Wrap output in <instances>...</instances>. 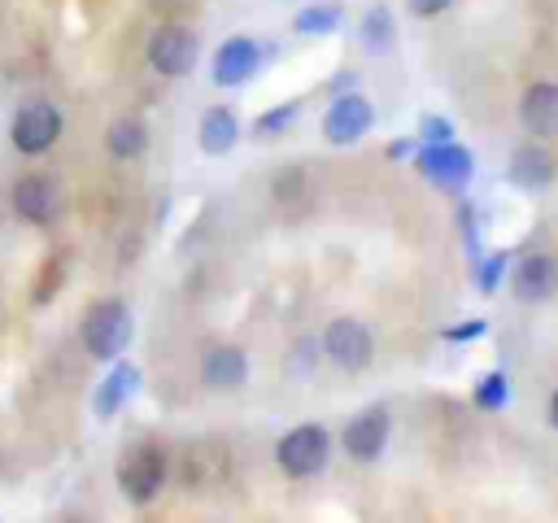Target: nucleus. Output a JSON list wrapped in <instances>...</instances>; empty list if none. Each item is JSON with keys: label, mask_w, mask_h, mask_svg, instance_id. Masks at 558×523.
Here are the masks:
<instances>
[{"label": "nucleus", "mask_w": 558, "mask_h": 523, "mask_svg": "<svg viewBox=\"0 0 558 523\" xmlns=\"http://www.w3.org/2000/svg\"><path fill=\"white\" fill-rule=\"evenodd\" d=\"M131 336H135V314L122 296H105L96 301L83 323H78V344L87 349V357L96 362H113L131 349Z\"/></svg>", "instance_id": "f257e3e1"}, {"label": "nucleus", "mask_w": 558, "mask_h": 523, "mask_svg": "<svg viewBox=\"0 0 558 523\" xmlns=\"http://www.w3.org/2000/svg\"><path fill=\"white\" fill-rule=\"evenodd\" d=\"M331 462V431L323 423H296L275 440V466L288 479H314Z\"/></svg>", "instance_id": "f03ea898"}, {"label": "nucleus", "mask_w": 558, "mask_h": 523, "mask_svg": "<svg viewBox=\"0 0 558 523\" xmlns=\"http://www.w3.org/2000/svg\"><path fill=\"white\" fill-rule=\"evenodd\" d=\"M410 157H414V170H418L432 187H440V192H449V196L466 192V183H471V174H475L471 148L458 144V139H445V144H414Z\"/></svg>", "instance_id": "7ed1b4c3"}, {"label": "nucleus", "mask_w": 558, "mask_h": 523, "mask_svg": "<svg viewBox=\"0 0 558 523\" xmlns=\"http://www.w3.org/2000/svg\"><path fill=\"white\" fill-rule=\"evenodd\" d=\"M318 349H323V357H331L344 375H357V370H366V366L375 362V331H371L362 318L340 314V318H331V323L323 327Z\"/></svg>", "instance_id": "20e7f679"}, {"label": "nucleus", "mask_w": 558, "mask_h": 523, "mask_svg": "<svg viewBox=\"0 0 558 523\" xmlns=\"http://www.w3.org/2000/svg\"><path fill=\"white\" fill-rule=\"evenodd\" d=\"M144 57H148V65H153L161 78H183V74H192L196 61H201V39H196V31L183 26V22H161V26L148 35Z\"/></svg>", "instance_id": "39448f33"}, {"label": "nucleus", "mask_w": 558, "mask_h": 523, "mask_svg": "<svg viewBox=\"0 0 558 523\" xmlns=\"http://www.w3.org/2000/svg\"><path fill=\"white\" fill-rule=\"evenodd\" d=\"M65 131V113L52 105V100H31L13 113L9 122V144L22 153V157H44Z\"/></svg>", "instance_id": "423d86ee"}, {"label": "nucleus", "mask_w": 558, "mask_h": 523, "mask_svg": "<svg viewBox=\"0 0 558 523\" xmlns=\"http://www.w3.org/2000/svg\"><path fill=\"white\" fill-rule=\"evenodd\" d=\"M166 471H170V462H166L161 445H135L118 462V488L131 506H148L166 488Z\"/></svg>", "instance_id": "0eeeda50"}, {"label": "nucleus", "mask_w": 558, "mask_h": 523, "mask_svg": "<svg viewBox=\"0 0 558 523\" xmlns=\"http://www.w3.org/2000/svg\"><path fill=\"white\" fill-rule=\"evenodd\" d=\"M371 126H375V105L362 92H336V100L323 113V139L336 148L357 144Z\"/></svg>", "instance_id": "6e6552de"}, {"label": "nucleus", "mask_w": 558, "mask_h": 523, "mask_svg": "<svg viewBox=\"0 0 558 523\" xmlns=\"http://www.w3.org/2000/svg\"><path fill=\"white\" fill-rule=\"evenodd\" d=\"M388 436H392V414H388V405H366V410H357V414L344 423L340 445H344V453H349L353 462H379L384 449H388Z\"/></svg>", "instance_id": "1a4fd4ad"}, {"label": "nucleus", "mask_w": 558, "mask_h": 523, "mask_svg": "<svg viewBox=\"0 0 558 523\" xmlns=\"http://www.w3.org/2000/svg\"><path fill=\"white\" fill-rule=\"evenodd\" d=\"M257 70H262V44L253 35H231L214 48V61H209L214 87H244Z\"/></svg>", "instance_id": "9d476101"}, {"label": "nucleus", "mask_w": 558, "mask_h": 523, "mask_svg": "<svg viewBox=\"0 0 558 523\" xmlns=\"http://www.w3.org/2000/svg\"><path fill=\"white\" fill-rule=\"evenodd\" d=\"M9 205H13V214H17L22 222L48 227V222L61 214V192H57V183H52L48 174H22V179H13V187H9Z\"/></svg>", "instance_id": "9b49d317"}, {"label": "nucleus", "mask_w": 558, "mask_h": 523, "mask_svg": "<svg viewBox=\"0 0 558 523\" xmlns=\"http://www.w3.org/2000/svg\"><path fill=\"white\" fill-rule=\"evenodd\" d=\"M510 292H514V301H523V305H541V301L558 296V262H554L549 253H527V257H519L514 270H510Z\"/></svg>", "instance_id": "f8f14e48"}, {"label": "nucleus", "mask_w": 558, "mask_h": 523, "mask_svg": "<svg viewBox=\"0 0 558 523\" xmlns=\"http://www.w3.org/2000/svg\"><path fill=\"white\" fill-rule=\"evenodd\" d=\"M201 384L209 392H240L248 384V353L240 344H209L201 353Z\"/></svg>", "instance_id": "ddd939ff"}, {"label": "nucleus", "mask_w": 558, "mask_h": 523, "mask_svg": "<svg viewBox=\"0 0 558 523\" xmlns=\"http://www.w3.org/2000/svg\"><path fill=\"white\" fill-rule=\"evenodd\" d=\"M140 384H144L140 366L126 362V357H113L109 375H105V379L96 384V392H92V414H96V418H113V414L140 392Z\"/></svg>", "instance_id": "4468645a"}, {"label": "nucleus", "mask_w": 558, "mask_h": 523, "mask_svg": "<svg viewBox=\"0 0 558 523\" xmlns=\"http://www.w3.org/2000/svg\"><path fill=\"white\" fill-rule=\"evenodd\" d=\"M519 122L536 139H554L558 135V83H549V78L532 83L519 100Z\"/></svg>", "instance_id": "2eb2a0df"}, {"label": "nucleus", "mask_w": 558, "mask_h": 523, "mask_svg": "<svg viewBox=\"0 0 558 523\" xmlns=\"http://www.w3.org/2000/svg\"><path fill=\"white\" fill-rule=\"evenodd\" d=\"M506 179L523 192H545L554 183V157L545 144H519L510 153V166H506Z\"/></svg>", "instance_id": "dca6fc26"}, {"label": "nucleus", "mask_w": 558, "mask_h": 523, "mask_svg": "<svg viewBox=\"0 0 558 523\" xmlns=\"http://www.w3.org/2000/svg\"><path fill=\"white\" fill-rule=\"evenodd\" d=\"M196 144H201L205 157H227L240 144V118H235V109L209 105L201 113V122H196Z\"/></svg>", "instance_id": "f3484780"}, {"label": "nucleus", "mask_w": 558, "mask_h": 523, "mask_svg": "<svg viewBox=\"0 0 558 523\" xmlns=\"http://www.w3.org/2000/svg\"><path fill=\"white\" fill-rule=\"evenodd\" d=\"M105 153L113 161H135L148 153V122L135 118V113H122L105 126Z\"/></svg>", "instance_id": "a211bd4d"}, {"label": "nucleus", "mask_w": 558, "mask_h": 523, "mask_svg": "<svg viewBox=\"0 0 558 523\" xmlns=\"http://www.w3.org/2000/svg\"><path fill=\"white\" fill-rule=\"evenodd\" d=\"M357 39H362V48L371 57H384V52L397 48V17L388 13V4H371L366 9L362 26H357Z\"/></svg>", "instance_id": "6ab92c4d"}, {"label": "nucleus", "mask_w": 558, "mask_h": 523, "mask_svg": "<svg viewBox=\"0 0 558 523\" xmlns=\"http://www.w3.org/2000/svg\"><path fill=\"white\" fill-rule=\"evenodd\" d=\"M340 22H344V9L336 4V0H318V4H305L296 17H292V31L296 35H331V31H340Z\"/></svg>", "instance_id": "aec40b11"}, {"label": "nucleus", "mask_w": 558, "mask_h": 523, "mask_svg": "<svg viewBox=\"0 0 558 523\" xmlns=\"http://www.w3.org/2000/svg\"><path fill=\"white\" fill-rule=\"evenodd\" d=\"M296 113H301V100H283V105L266 109V113L253 122V135H257V139H275V135H283V131L296 122Z\"/></svg>", "instance_id": "412c9836"}, {"label": "nucleus", "mask_w": 558, "mask_h": 523, "mask_svg": "<svg viewBox=\"0 0 558 523\" xmlns=\"http://www.w3.org/2000/svg\"><path fill=\"white\" fill-rule=\"evenodd\" d=\"M471 401H475L480 410H501V405H506V375H501V370H488V375H480V379H475V392H471Z\"/></svg>", "instance_id": "4be33fe9"}, {"label": "nucleus", "mask_w": 558, "mask_h": 523, "mask_svg": "<svg viewBox=\"0 0 558 523\" xmlns=\"http://www.w3.org/2000/svg\"><path fill=\"white\" fill-rule=\"evenodd\" d=\"M506 266H510V257L506 253H493V257H484L480 262V270H475V288L488 296V292H497L501 288V279H506Z\"/></svg>", "instance_id": "5701e85b"}, {"label": "nucleus", "mask_w": 558, "mask_h": 523, "mask_svg": "<svg viewBox=\"0 0 558 523\" xmlns=\"http://www.w3.org/2000/svg\"><path fill=\"white\" fill-rule=\"evenodd\" d=\"M445 139H453V122L440 113H423L418 118V144H445Z\"/></svg>", "instance_id": "b1692460"}, {"label": "nucleus", "mask_w": 558, "mask_h": 523, "mask_svg": "<svg viewBox=\"0 0 558 523\" xmlns=\"http://www.w3.org/2000/svg\"><path fill=\"white\" fill-rule=\"evenodd\" d=\"M488 331V323L484 318H475V323H462V327H445V340H475V336H484Z\"/></svg>", "instance_id": "393cba45"}, {"label": "nucleus", "mask_w": 558, "mask_h": 523, "mask_svg": "<svg viewBox=\"0 0 558 523\" xmlns=\"http://www.w3.org/2000/svg\"><path fill=\"white\" fill-rule=\"evenodd\" d=\"M405 4H410V13H414V17H440L453 0H405Z\"/></svg>", "instance_id": "a878e982"}, {"label": "nucleus", "mask_w": 558, "mask_h": 523, "mask_svg": "<svg viewBox=\"0 0 558 523\" xmlns=\"http://www.w3.org/2000/svg\"><path fill=\"white\" fill-rule=\"evenodd\" d=\"M414 144H418V139H392V144H388V157H392V161H405V157L414 153Z\"/></svg>", "instance_id": "bb28decb"}, {"label": "nucleus", "mask_w": 558, "mask_h": 523, "mask_svg": "<svg viewBox=\"0 0 558 523\" xmlns=\"http://www.w3.org/2000/svg\"><path fill=\"white\" fill-rule=\"evenodd\" d=\"M549 427L558 431V388H554V397H549Z\"/></svg>", "instance_id": "cd10ccee"}, {"label": "nucleus", "mask_w": 558, "mask_h": 523, "mask_svg": "<svg viewBox=\"0 0 558 523\" xmlns=\"http://www.w3.org/2000/svg\"><path fill=\"white\" fill-rule=\"evenodd\" d=\"M0 523H4V519H0Z\"/></svg>", "instance_id": "c85d7f7f"}]
</instances>
